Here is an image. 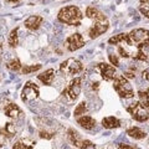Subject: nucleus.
<instances>
[{
	"mask_svg": "<svg viewBox=\"0 0 149 149\" xmlns=\"http://www.w3.org/2000/svg\"><path fill=\"white\" fill-rule=\"evenodd\" d=\"M57 19L62 24L71 25V26H80L82 19H83V14L77 6L70 5V6L62 8L58 11Z\"/></svg>",
	"mask_w": 149,
	"mask_h": 149,
	"instance_id": "1",
	"label": "nucleus"
},
{
	"mask_svg": "<svg viewBox=\"0 0 149 149\" xmlns=\"http://www.w3.org/2000/svg\"><path fill=\"white\" fill-rule=\"evenodd\" d=\"M127 44L136 46L138 50L149 47V30L147 29H134L128 34Z\"/></svg>",
	"mask_w": 149,
	"mask_h": 149,
	"instance_id": "2",
	"label": "nucleus"
},
{
	"mask_svg": "<svg viewBox=\"0 0 149 149\" xmlns=\"http://www.w3.org/2000/svg\"><path fill=\"white\" fill-rule=\"evenodd\" d=\"M113 88L120 97H123V98H132V97H134L133 88H132V86H130L129 81L124 76H120L119 74V76L114 77Z\"/></svg>",
	"mask_w": 149,
	"mask_h": 149,
	"instance_id": "3",
	"label": "nucleus"
},
{
	"mask_svg": "<svg viewBox=\"0 0 149 149\" xmlns=\"http://www.w3.org/2000/svg\"><path fill=\"white\" fill-rule=\"evenodd\" d=\"M127 111L134 119L138 120V122H146V120H148V118H149V113H148L147 108L143 107L139 102H134V103L128 106Z\"/></svg>",
	"mask_w": 149,
	"mask_h": 149,
	"instance_id": "4",
	"label": "nucleus"
},
{
	"mask_svg": "<svg viewBox=\"0 0 149 149\" xmlns=\"http://www.w3.org/2000/svg\"><path fill=\"white\" fill-rule=\"evenodd\" d=\"M60 70L66 74H77L83 70V65L81 61H78L76 58H67L66 61H63L60 65Z\"/></svg>",
	"mask_w": 149,
	"mask_h": 149,
	"instance_id": "5",
	"label": "nucleus"
},
{
	"mask_svg": "<svg viewBox=\"0 0 149 149\" xmlns=\"http://www.w3.org/2000/svg\"><path fill=\"white\" fill-rule=\"evenodd\" d=\"M81 82L82 80L80 77H76L70 82V85L67 86V88H65L62 95L65 97H67L70 101H74L80 96V92H81Z\"/></svg>",
	"mask_w": 149,
	"mask_h": 149,
	"instance_id": "6",
	"label": "nucleus"
},
{
	"mask_svg": "<svg viewBox=\"0 0 149 149\" xmlns=\"http://www.w3.org/2000/svg\"><path fill=\"white\" fill-rule=\"evenodd\" d=\"M39 95H40L39 87L32 82H26L24 88H22V91H21V100L24 102H29V101L37 98Z\"/></svg>",
	"mask_w": 149,
	"mask_h": 149,
	"instance_id": "7",
	"label": "nucleus"
},
{
	"mask_svg": "<svg viewBox=\"0 0 149 149\" xmlns=\"http://www.w3.org/2000/svg\"><path fill=\"white\" fill-rule=\"evenodd\" d=\"M83 45H85V40H83L82 35L78 34V32L68 36L66 40V47L68 51H76L78 49H81Z\"/></svg>",
	"mask_w": 149,
	"mask_h": 149,
	"instance_id": "8",
	"label": "nucleus"
},
{
	"mask_svg": "<svg viewBox=\"0 0 149 149\" xmlns=\"http://www.w3.org/2000/svg\"><path fill=\"white\" fill-rule=\"evenodd\" d=\"M97 70L100 71V73H101V76H102L103 80H106V81L114 80L116 70H114V67L112 66V65H108L106 62H101V63L97 65Z\"/></svg>",
	"mask_w": 149,
	"mask_h": 149,
	"instance_id": "9",
	"label": "nucleus"
},
{
	"mask_svg": "<svg viewBox=\"0 0 149 149\" xmlns=\"http://www.w3.org/2000/svg\"><path fill=\"white\" fill-rule=\"evenodd\" d=\"M108 22L104 21V22H96L95 25H93L90 30H88V35H90L91 39H96V37L101 36L102 34H104V32L108 30Z\"/></svg>",
	"mask_w": 149,
	"mask_h": 149,
	"instance_id": "10",
	"label": "nucleus"
},
{
	"mask_svg": "<svg viewBox=\"0 0 149 149\" xmlns=\"http://www.w3.org/2000/svg\"><path fill=\"white\" fill-rule=\"evenodd\" d=\"M86 16L88 19H92L93 21L96 22H104L107 21V17L103 13H102L101 10H98L97 8L95 6H88L86 9Z\"/></svg>",
	"mask_w": 149,
	"mask_h": 149,
	"instance_id": "11",
	"label": "nucleus"
},
{
	"mask_svg": "<svg viewBox=\"0 0 149 149\" xmlns=\"http://www.w3.org/2000/svg\"><path fill=\"white\" fill-rule=\"evenodd\" d=\"M42 21H44V19L41 16L31 15L25 20V27L26 29H29V30H31V31H35V30H37L40 27V25L42 24Z\"/></svg>",
	"mask_w": 149,
	"mask_h": 149,
	"instance_id": "12",
	"label": "nucleus"
},
{
	"mask_svg": "<svg viewBox=\"0 0 149 149\" xmlns=\"http://www.w3.org/2000/svg\"><path fill=\"white\" fill-rule=\"evenodd\" d=\"M4 113H5L9 118H19L22 114V112L20 109V107L15 103H8L4 108Z\"/></svg>",
	"mask_w": 149,
	"mask_h": 149,
	"instance_id": "13",
	"label": "nucleus"
},
{
	"mask_svg": "<svg viewBox=\"0 0 149 149\" xmlns=\"http://www.w3.org/2000/svg\"><path fill=\"white\" fill-rule=\"evenodd\" d=\"M37 78H39V80L42 82L44 85L50 86L51 83H52L54 78H55V70L49 68L47 71H45V72H42L41 74H39V76H37Z\"/></svg>",
	"mask_w": 149,
	"mask_h": 149,
	"instance_id": "14",
	"label": "nucleus"
},
{
	"mask_svg": "<svg viewBox=\"0 0 149 149\" xmlns=\"http://www.w3.org/2000/svg\"><path fill=\"white\" fill-rule=\"evenodd\" d=\"M67 133H68V139H70V142L72 143V146L80 148L82 146V143H83L82 138L80 136V133H78L77 130H74L73 128H70Z\"/></svg>",
	"mask_w": 149,
	"mask_h": 149,
	"instance_id": "15",
	"label": "nucleus"
},
{
	"mask_svg": "<svg viewBox=\"0 0 149 149\" xmlns=\"http://www.w3.org/2000/svg\"><path fill=\"white\" fill-rule=\"evenodd\" d=\"M77 123L85 129H92L96 125V120L93 119L91 116H85L83 114V117L77 119Z\"/></svg>",
	"mask_w": 149,
	"mask_h": 149,
	"instance_id": "16",
	"label": "nucleus"
},
{
	"mask_svg": "<svg viewBox=\"0 0 149 149\" xmlns=\"http://www.w3.org/2000/svg\"><path fill=\"white\" fill-rule=\"evenodd\" d=\"M102 125L107 129H113V128H118L120 125V122L116 117H106L102 119Z\"/></svg>",
	"mask_w": 149,
	"mask_h": 149,
	"instance_id": "17",
	"label": "nucleus"
},
{
	"mask_svg": "<svg viewBox=\"0 0 149 149\" xmlns=\"http://www.w3.org/2000/svg\"><path fill=\"white\" fill-rule=\"evenodd\" d=\"M127 134L130 138H134V139H143L147 137V133L138 127H132V128L127 129Z\"/></svg>",
	"mask_w": 149,
	"mask_h": 149,
	"instance_id": "18",
	"label": "nucleus"
},
{
	"mask_svg": "<svg viewBox=\"0 0 149 149\" xmlns=\"http://www.w3.org/2000/svg\"><path fill=\"white\" fill-rule=\"evenodd\" d=\"M17 31H19V27H15L14 30H11L10 35H9V39H8V42L10 47H16L17 44H19V37H17Z\"/></svg>",
	"mask_w": 149,
	"mask_h": 149,
	"instance_id": "19",
	"label": "nucleus"
},
{
	"mask_svg": "<svg viewBox=\"0 0 149 149\" xmlns=\"http://www.w3.org/2000/svg\"><path fill=\"white\" fill-rule=\"evenodd\" d=\"M127 39H128V34H118V35H116L113 37H111V39L108 40V44L109 45H118L120 42H127Z\"/></svg>",
	"mask_w": 149,
	"mask_h": 149,
	"instance_id": "20",
	"label": "nucleus"
},
{
	"mask_svg": "<svg viewBox=\"0 0 149 149\" xmlns=\"http://www.w3.org/2000/svg\"><path fill=\"white\" fill-rule=\"evenodd\" d=\"M34 142L32 141H19L14 144L13 149H35L34 148Z\"/></svg>",
	"mask_w": 149,
	"mask_h": 149,
	"instance_id": "21",
	"label": "nucleus"
},
{
	"mask_svg": "<svg viewBox=\"0 0 149 149\" xmlns=\"http://www.w3.org/2000/svg\"><path fill=\"white\" fill-rule=\"evenodd\" d=\"M138 97H139V103L143 107H146V108H149V93L146 91H139Z\"/></svg>",
	"mask_w": 149,
	"mask_h": 149,
	"instance_id": "22",
	"label": "nucleus"
},
{
	"mask_svg": "<svg viewBox=\"0 0 149 149\" xmlns=\"http://www.w3.org/2000/svg\"><path fill=\"white\" fill-rule=\"evenodd\" d=\"M87 111H88V108H87L86 102H81V103H78L77 107L74 108L73 114H74V117H78V116H81V114H85Z\"/></svg>",
	"mask_w": 149,
	"mask_h": 149,
	"instance_id": "23",
	"label": "nucleus"
},
{
	"mask_svg": "<svg viewBox=\"0 0 149 149\" xmlns=\"http://www.w3.org/2000/svg\"><path fill=\"white\" fill-rule=\"evenodd\" d=\"M6 67L10 70V71H19V70H21V63H20V61H19L17 58H14V60H11V61H9L8 62V65H6Z\"/></svg>",
	"mask_w": 149,
	"mask_h": 149,
	"instance_id": "24",
	"label": "nucleus"
},
{
	"mask_svg": "<svg viewBox=\"0 0 149 149\" xmlns=\"http://www.w3.org/2000/svg\"><path fill=\"white\" fill-rule=\"evenodd\" d=\"M41 68V65H31V66H24L21 67V72L24 74H27V73H31V72H35L37 70Z\"/></svg>",
	"mask_w": 149,
	"mask_h": 149,
	"instance_id": "25",
	"label": "nucleus"
},
{
	"mask_svg": "<svg viewBox=\"0 0 149 149\" xmlns=\"http://www.w3.org/2000/svg\"><path fill=\"white\" fill-rule=\"evenodd\" d=\"M134 60H139V61H148V56L143 52V50H138V54L134 56Z\"/></svg>",
	"mask_w": 149,
	"mask_h": 149,
	"instance_id": "26",
	"label": "nucleus"
},
{
	"mask_svg": "<svg viewBox=\"0 0 149 149\" xmlns=\"http://www.w3.org/2000/svg\"><path fill=\"white\" fill-rule=\"evenodd\" d=\"M80 149H96V146L91 141H83Z\"/></svg>",
	"mask_w": 149,
	"mask_h": 149,
	"instance_id": "27",
	"label": "nucleus"
},
{
	"mask_svg": "<svg viewBox=\"0 0 149 149\" xmlns=\"http://www.w3.org/2000/svg\"><path fill=\"white\" fill-rule=\"evenodd\" d=\"M39 136L41 138H44V139H51L54 137V133L52 132H46V130H41V132L39 133Z\"/></svg>",
	"mask_w": 149,
	"mask_h": 149,
	"instance_id": "28",
	"label": "nucleus"
},
{
	"mask_svg": "<svg viewBox=\"0 0 149 149\" xmlns=\"http://www.w3.org/2000/svg\"><path fill=\"white\" fill-rule=\"evenodd\" d=\"M109 61L112 65H114V66H119V60L117 57V55H109Z\"/></svg>",
	"mask_w": 149,
	"mask_h": 149,
	"instance_id": "29",
	"label": "nucleus"
},
{
	"mask_svg": "<svg viewBox=\"0 0 149 149\" xmlns=\"http://www.w3.org/2000/svg\"><path fill=\"white\" fill-rule=\"evenodd\" d=\"M139 11H141L146 17L149 19V8H148V6H146V5H144V6H141V8H139Z\"/></svg>",
	"mask_w": 149,
	"mask_h": 149,
	"instance_id": "30",
	"label": "nucleus"
},
{
	"mask_svg": "<svg viewBox=\"0 0 149 149\" xmlns=\"http://www.w3.org/2000/svg\"><path fill=\"white\" fill-rule=\"evenodd\" d=\"M118 52L120 54V56H122V57H125V58H128L129 57V54H128V51H125L122 46H119L118 47Z\"/></svg>",
	"mask_w": 149,
	"mask_h": 149,
	"instance_id": "31",
	"label": "nucleus"
},
{
	"mask_svg": "<svg viewBox=\"0 0 149 149\" xmlns=\"http://www.w3.org/2000/svg\"><path fill=\"white\" fill-rule=\"evenodd\" d=\"M118 149H137V148L129 146V144H123V143H120V144H118Z\"/></svg>",
	"mask_w": 149,
	"mask_h": 149,
	"instance_id": "32",
	"label": "nucleus"
},
{
	"mask_svg": "<svg viewBox=\"0 0 149 149\" xmlns=\"http://www.w3.org/2000/svg\"><path fill=\"white\" fill-rule=\"evenodd\" d=\"M143 77L146 78L147 81H149V67L146 70V71H143Z\"/></svg>",
	"mask_w": 149,
	"mask_h": 149,
	"instance_id": "33",
	"label": "nucleus"
},
{
	"mask_svg": "<svg viewBox=\"0 0 149 149\" xmlns=\"http://www.w3.org/2000/svg\"><path fill=\"white\" fill-rule=\"evenodd\" d=\"M5 1H8V3H17V1H20V0H5Z\"/></svg>",
	"mask_w": 149,
	"mask_h": 149,
	"instance_id": "34",
	"label": "nucleus"
},
{
	"mask_svg": "<svg viewBox=\"0 0 149 149\" xmlns=\"http://www.w3.org/2000/svg\"><path fill=\"white\" fill-rule=\"evenodd\" d=\"M141 3H142V4H148L149 0H141Z\"/></svg>",
	"mask_w": 149,
	"mask_h": 149,
	"instance_id": "35",
	"label": "nucleus"
},
{
	"mask_svg": "<svg viewBox=\"0 0 149 149\" xmlns=\"http://www.w3.org/2000/svg\"><path fill=\"white\" fill-rule=\"evenodd\" d=\"M1 54H3V46L0 44V56H1Z\"/></svg>",
	"mask_w": 149,
	"mask_h": 149,
	"instance_id": "36",
	"label": "nucleus"
},
{
	"mask_svg": "<svg viewBox=\"0 0 149 149\" xmlns=\"http://www.w3.org/2000/svg\"><path fill=\"white\" fill-rule=\"evenodd\" d=\"M0 147H1V144H0Z\"/></svg>",
	"mask_w": 149,
	"mask_h": 149,
	"instance_id": "37",
	"label": "nucleus"
}]
</instances>
